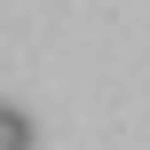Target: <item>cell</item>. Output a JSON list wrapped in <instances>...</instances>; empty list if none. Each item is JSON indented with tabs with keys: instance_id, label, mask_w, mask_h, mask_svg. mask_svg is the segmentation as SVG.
<instances>
[{
	"instance_id": "1",
	"label": "cell",
	"mask_w": 150,
	"mask_h": 150,
	"mask_svg": "<svg viewBox=\"0 0 150 150\" xmlns=\"http://www.w3.org/2000/svg\"><path fill=\"white\" fill-rule=\"evenodd\" d=\"M0 150H32V119L0 103Z\"/></svg>"
}]
</instances>
